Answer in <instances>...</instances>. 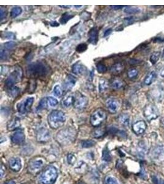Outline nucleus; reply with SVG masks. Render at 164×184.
Masks as SVG:
<instances>
[{"label":"nucleus","instance_id":"nucleus-1","mask_svg":"<svg viewBox=\"0 0 164 184\" xmlns=\"http://www.w3.org/2000/svg\"><path fill=\"white\" fill-rule=\"evenodd\" d=\"M50 71L49 66L42 61H37L30 64L27 69V76L32 78L46 76Z\"/></svg>","mask_w":164,"mask_h":184},{"label":"nucleus","instance_id":"nucleus-2","mask_svg":"<svg viewBox=\"0 0 164 184\" xmlns=\"http://www.w3.org/2000/svg\"><path fill=\"white\" fill-rule=\"evenodd\" d=\"M76 137V131L73 127H66L57 134L56 139L62 146H66L75 141Z\"/></svg>","mask_w":164,"mask_h":184},{"label":"nucleus","instance_id":"nucleus-3","mask_svg":"<svg viewBox=\"0 0 164 184\" xmlns=\"http://www.w3.org/2000/svg\"><path fill=\"white\" fill-rule=\"evenodd\" d=\"M48 123L52 129L57 130L61 127L66 121L65 114L58 110H52L47 117Z\"/></svg>","mask_w":164,"mask_h":184},{"label":"nucleus","instance_id":"nucleus-4","mask_svg":"<svg viewBox=\"0 0 164 184\" xmlns=\"http://www.w3.org/2000/svg\"><path fill=\"white\" fill-rule=\"evenodd\" d=\"M58 177L57 169L54 166H49L45 169L40 176V180L42 184H54Z\"/></svg>","mask_w":164,"mask_h":184},{"label":"nucleus","instance_id":"nucleus-5","mask_svg":"<svg viewBox=\"0 0 164 184\" xmlns=\"http://www.w3.org/2000/svg\"><path fill=\"white\" fill-rule=\"evenodd\" d=\"M106 119V113L103 109H98L95 110L90 116V123L93 126H99Z\"/></svg>","mask_w":164,"mask_h":184},{"label":"nucleus","instance_id":"nucleus-6","mask_svg":"<svg viewBox=\"0 0 164 184\" xmlns=\"http://www.w3.org/2000/svg\"><path fill=\"white\" fill-rule=\"evenodd\" d=\"M22 77V70L20 67H15V69L11 73L5 82L6 86L8 88L14 86L15 84L21 80Z\"/></svg>","mask_w":164,"mask_h":184},{"label":"nucleus","instance_id":"nucleus-7","mask_svg":"<svg viewBox=\"0 0 164 184\" xmlns=\"http://www.w3.org/2000/svg\"><path fill=\"white\" fill-rule=\"evenodd\" d=\"M143 114L148 121L156 119L159 115V111L156 106L149 104L146 105L143 109Z\"/></svg>","mask_w":164,"mask_h":184},{"label":"nucleus","instance_id":"nucleus-8","mask_svg":"<svg viewBox=\"0 0 164 184\" xmlns=\"http://www.w3.org/2000/svg\"><path fill=\"white\" fill-rule=\"evenodd\" d=\"M34 98V97H28L19 103L17 105V110L20 114H25L29 112L33 105Z\"/></svg>","mask_w":164,"mask_h":184},{"label":"nucleus","instance_id":"nucleus-9","mask_svg":"<svg viewBox=\"0 0 164 184\" xmlns=\"http://www.w3.org/2000/svg\"><path fill=\"white\" fill-rule=\"evenodd\" d=\"M88 103L89 100L86 96L81 93H79L78 95L75 96V102L73 106L76 109L78 110L84 109L87 107Z\"/></svg>","mask_w":164,"mask_h":184},{"label":"nucleus","instance_id":"nucleus-10","mask_svg":"<svg viewBox=\"0 0 164 184\" xmlns=\"http://www.w3.org/2000/svg\"><path fill=\"white\" fill-rule=\"evenodd\" d=\"M150 96L157 102L161 101L164 98V89L161 86H157L150 92Z\"/></svg>","mask_w":164,"mask_h":184},{"label":"nucleus","instance_id":"nucleus-11","mask_svg":"<svg viewBox=\"0 0 164 184\" xmlns=\"http://www.w3.org/2000/svg\"><path fill=\"white\" fill-rule=\"evenodd\" d=\"M147 128V125L144 120H139L135 123L132 126V130L136 135H143Z\"/></svg>","mask_w":164,"mask_h":184},{"label":"nucleus","instance_id":"nucleus-12","mask_svg":"<svg viewBox=\"0 0 164 184\" xmlns=\"http://www.w3.org/2000/svg\"><path fill=\"white\" fill-rule=\"evenodd\" d=\"M106 106L110 113L116 114L119 107V104L116 99L110 98L106 100Z\"/></svg>","mask_w":164,"mask_h":184},{"label":"nucleus","instance_id":"nucleus-13","mask_svg":"<svg viewBox=\"0 0 164 184\" xmlns=\"http://www.w3.org/2000/svg\"><path fill=\"white\" fill-rule=\"evenodd\" d=\"M25 139L24 132L21 130H16L11 136V141L13 144L19 145L22 144Z\"/></svg>","mask_w":164,"mask_h":184},{"label":"nucleus","instance_id":"nucleus-14","mask_svg":"<svg viewBox=\"0 0 164 184\" xmlns=\"http://www.w3.org/2000/svg\"><path fill=\"white\" fill-rule=\"evenodd\" d=\"M152 157L156 160H159L164 157V146H157L152 152Z\"/></svg>","mask_w":164,"mask_h":184},{"label":"nucleus","instance_id":"nucleus-15","mask_svg":"<svg viewBox=\"0 0 164 184\" xmlns=\"http://www.w3.org/2000/svg\"><path fill=\"white\" fill-rule=\"evenodd\" d=\"M76 81H77V79L75 76H73L71 74L68 75L63 83L64 89L66 90H71L75 86Z\"/></svg>","mask_w":164,"mask_h":184},{"label":"nucleus","instance_id":"nucleus-16","mask_svg":"<svg viewBox=\"0 0 164 184\" xmlns=\"http://www.w3.org/2000/svg\"><path fill=\"white\" fill-rule=\"evenodd\" d=\"M9 167L13 171L18 172L22 168V161L19 158L13 157L9 160Z\"/></svg>","mask_w":164,"mask_h":184},{"label":"nucleus","instance_id":"nucleus-17","mask_svg":"<svg viewBox=\"0 0 164 184\" xmlns=\"http://www.w3.org/2000/svg\"><path fill=\"white\" fill-rule=\"evenodd\" d=\"M88 41L90 44L93 45L97 44L98 41V31L97 29V28L94 27L90 29L88 33Z\"/></svg>","mask_w":164,"mask_h":184},{"label":"nucleus","instance_id":"nucleus-18","mask_svg":"<svg viewBox=\"0 0 164 184\" xmlns=\"http://www.w3.org/2000/svg\"><path fill=\"white\" fill-rule=\"evenodd\" d=\"M50 138V132L45 129H41L40 130L37 135V139L40 142H46Z\"/></svg>","mask_w":164,"mask_h":184},{"label":"nucleus","instance_id":"nucleus-19","mask_svg":"<svg viewBox=\"0 0 164 184\" xmlns=\"http://www.w3.org/2000/svg\"><path fill=\"white\" fill-rule=\"evenodd\" d=\"M148 152V147L144 141H141L138 143L137 147V153L139 157L145 158Z\"/></svg>","mask_w":164,"mask_h":184},{"label":"nucleus","instance_id":"nucleus-20","mask_svg":"<svg viewBox=\"0 0 164 184\" xmlns=\"http://www.w3.org/2000/svg\"><path fill=\"white\" fill-rule=\"evenodd\" d=\"M44 162L42 160L36 159L31 161L30 163V169L31 171L36 172L42 168L43 166Z\"/></svg>","mask_w":164,"mask_h":184},{"label":"nucleus","instance_id":"nucleus-21","mask_svg":"<svg viewBox=\"0 0 164 184\" xmlns=\"http://www.w3.org/2000/svg\"><path fill=\"white\" fill-rule=\"evenodd\" d=\"M86 70V67L80 62H77L75 63L72 68L73 73L76 75H81L84 74Z\"/></svg>","mask_w":164,"mask_h":184},{"label":"nucleus","instance_id":"nucleus-22","mask_svg":"<svg viewBox=\"0 0 164 184\" xmlns=\"http://www.w3.org/2000/svg\"><path fill=\"white\" fill-rule=\"evenodd\" d=\"M125 68L122 63H116L114 64L110 68V71L114 74H119L121 73Z\"/></svg>","mask_w":164,"mask_h":184},{"label":"nucleus","instance_id":"nucleus-23","mask_svg":"<svg viewBox=\"0 0 164 184\" xmlns=\"http://www.w3.org/2000/svg\"><path fill=\"white\" fill-rule=\"evenodd\" d=\"M110 85L114 90H120L124 87V82L119 78H114L111 81Z\"/></svg>","mask_w":164,"mask_h":184},{"label":"nucleus","instance_id":"nucleus-24","mask_svg":"<svg viewBox=\"0 0 164 184\" xmlns=\"http://www.w3.org/2000/svg\"><path fill=\"white\" fill-rule=\"evenodd\" d=\"M20 125V119L17 117H14L11 119L8 124V130H14L18 128Z\"/></svg>","mask_w":164,"mask_h":184},{"label":"nucleus","instance_id":"nucleus-25","mask_svg":"<svg viewBox=\"0 0 164 184\" xmlns=\"http://www.w3.org/2000/svg\"><path fill=\"white\" fill-rule=\"evenodd\" d=\"M156 77H157V74H156V71H151L145 77V79L144 80V84L146 85H151L154 82Z\"/></svg>","mask_w":164,"mask_h":184},{"label":"nucleus","instance_id":"nucleus-26","mask_svg":"<svg viewBox=\"0 0 164 184\" xmlns=\"http://www.w3.org/2000/svg\"><path fill=\"white\" fill-rule=\"evenodd\" d=\"M75 102V96L68 95L63 100L62 104L63 107H69L74 104Z\"/></svg>","mask_w":164,"mask_h":184},{"label":"nucleus","instance_id":"nucleus-27","mask_svg":"<svg viewBox=\"0 0 164 184\" xmlns=\"http://www.w3.org/2000/svg\"><path fill=\"white\" fill-rule=\"evenodd\" d=\"M99 92L101 93H103L108 89V82L105 79H101L98 84Z\"/></svg>","mask_w":164,"mask_h":184},{"label":"nucleus","instance_id":"nucleus-28","mask_svg":"<svg viewBox=\"0 0 164 184\" xmlns=\"http://www.w3.org/2000/svg\"><path fill=\"white\" fill-rule=\"evenodd\" d=\"M120 123L125 126H129L130 125V117L127 114H122L119 117Z\"/></svg>","mask_w":164,"mask_h":184},{"label":"nucleus","instance_id":"nucleus-29","mask_svg":"<svg viewBox=\"0 0 164 184\" xmlns=\"http://www.w3.org/2000/svg\"><path fill=\"white\" fill-rule=\"evenodd\" d=\"M111 159L112 157L108 148L107 147H105L102 152V160L104 161L109 162L111 160Z\"/></svg>","mask_w":164,"mask_h":184},{"label":"nucleus","instance_id":"nucleus-30","mask_svg":"<svg viewBox=\"0 0 164 184\" xmlns=\"http://www.w3.org/2000/svg\"><path fill=\"white\" fill-rule=\"evenodd\" d=\"M106 130L103 128H98L95 129L92 133V136L95 138H101L105 133Z\"/></svg>","mask_w":164,"mask_h":184},{"label":"nucleus","instance_id":"nucleus-31","mask_svg":"<svg viewBox=\"0 0 164 184\" xmlns=\"http://www.w3.org/2000/svg\"><path fill=\"white\" fill-rule=\"evenodd\" d=\"M74 17V15L69 13H66L65 14H63L61 18H60V22L61 24H65L68 22V21H69L70 19H71L73 17Z\"/></svg>","mask_w":164,"mask_h":184},{"label":"nucleus","instance_id":"nucleus-32","mask_svg":"<svg viewBox=\"0 0 164 184\" xmlns=\"http://www.w3.org/2000/svg\"><path fill=\"white\" fill-rule=\"evenodd\" d=\"M160 57H161V52H155L152 53L150 57L151 63L152 64H155L159 60Z\"/></svg>","mask_w":164,"mask_h":184},{"label":"nucleus","instance_id":"nucleus-33","mask_svg":"<svg viewBox=\"0 0 164 184\" xmlns=\"http://www.w3.org/2000/svg\"><path fill=\"white\" fill-rule=\"evenodd\" d=\"M87 169V165L82 161H80L77 165L76 166L75 170L78 172V173H82L84 172Z\"/></svg>","mask_w":164,"mask_h":184},{"label":"nucleus","instance_id":"nucleus-34","mask_svg":"<svg viewBox=\"0 0 164 184\" xmlns=\"http://www.w3.org/2000/svg\"><path fill=\"white\" fill-rule=\"evenodd\" d=\"M19 92H20V89L17 87L13 86L10 88H8V93H9V95H11V96H13V97L17 96L19 95Z\"/></svg>","mask_w":164,"mask_h":184},{"label":"nucleus","instance_id":"nucleus-35","mask_svg":"<svg viewBox=\"0 0 164 184\" xmlns=\"http://www.w3.org/2000/svg\"><path fill=\"white\" fill-rule=\"evenodd\" d=\"M47 101L48 105L50 107H55L59 103L58 100L56 98L52 97V96L47 97Z\"/></svg>","mask_w":164,"mask_h":184},{"label":"nucleus","instance_id":"nucleus-36","mask_svg":"<svg viewBox=\"0 0 164 184\" xmlns=\"http://www.w3.org/2000/svg\"><path fill=\"white\" fill-rule=\"evenodd\" d=\"M96 142L92 140H84L81 142V146L83 148H90L95 146Z\"/></svg>","mask_w":164,"mask_h":184},{"label":"nucleus","instance_id":"nucleus-37","mask_svg":"<svg viewBox=\"0 0 164 184\" xmlns=\"http://www.w3.org/2000/svg\"><path fill=\"white\" fill-rule=\"evenodd\" d=\"M22 12V9L20 7H15L12 9L11 11V17L12 18H15L17 16L21 14Z\"/></svg>","mask_w":164,"mask_h":184},{"label":"nucleus","instance_id":"nucleus-38","mask_svg":"<svg viewBox=\"0 0 164 184\" xmlns=\"http://www.w3.org/2000/svg\"><path fill=\"white\" fill-rule=\"evenodd\" d=\"M140 11V9L134 7H127L124 9V12L126 14H136L139 13Z\"/></svg>","mask_w":164,"mask_h":184},{"label":"nucleus","instance_id":"nucleus-39","mask_svg":"<svg viewBox=\"0 0 164 184\" xmlns=\"http://www.w3.org/2000/svg\"><path fill=\"white\" fill-rule=\"evenodd\" d=\"M106 184H120L118 181L113 176H107L105 179Z\"/></svg>","mask_w":164,"mask_h":184},{"label":"nucleus","instance_id":"nucleus-40","mask_svg":"<svg viewBox=\"0 0 164 184\" xmlns=\"http://www.w3.org/2000/svg\"><path fill=\"white\" fill-rule=\"evenodd\" d=\"M54 95L60 97L63 95V90L59 85H57L54 88Z\"/></svg>","mask_w":164,"mask_h":184},{"label":"nucleus","instance_id":"nucleus-41","mask_svg":"<svg viewBox=\"0 0 164 184\" xmlns=\"http://www.w3.org/2000/svg\"><path fill=\"white\" fill-rule=\"evenodd\" d=\"M47 98H45L41 100L40 102L39 103L38 107V110H42L45 109L47 107Z\"/></svg>","mask_w":164,"mask_h":184},{"label":"nucleus","instance_id":"nucleus-42","mask_svg":"<svg viewBox=\"0 0 164 184\" xmlns=\"http://www.w3.org/2000/svg\"><path fill=\"white\" fill-rule=\"evenodd\" d=\"M67 161L68 164L71 165H73L76 161V158L73 154L70 153L67 155Z\"/></svg>","mask_w":164,"mask_h":184},{"label":"nucleus","instance_id":"nucleus-43","mask_svg":"<svg viewBox=\"0 0 164 184\" xmlns=\"http://www.w3.org/2000/svg\"><path fill=\"white\" fill-rule=\"evenodd\" d=\"M87 49V45L85 43H82L76 47V51L79 53H82L85 52Z\"/></svg>","mask_w":164,"mask_h":184},{"label":"nucleus","instance_id":"nucleus-44","mask_svg":"<svg viewBox=\"0 0 164 184\" xmlns=\"http://www.w3.org/2000/svg\"><path fill=\"white\" fill-rule=\"evenodd\" d=\"M138 74V70L136 69H135V68H133V69H130V70L128 71L127 76H128V77H129V78H130V79H133V78H135V77H136L137 76Z\"/></svg>","mask_w":164,"mask_h":184},{"label":"nucleus","instance_id":"nucleus-45","mask_svg":"<svg viewBox=\"0 0 164 184\" xmlns=\"http://www.w3.org/2000/svg\"><path fill=\"white\" fill-rule=\"evenodd\" d=\"M97 71L100 73H103L107 71L106 66L104 65V64L101 63H98L97 65Z\"/></svg>","mask_w":164,"mask_h":184},{"label":"nucleus","instance_id":"nucleus-46","mask_svg":"<svg viewBox=\"0 0 164 184\" xmlns=\"http://www.w3.org/2000/svg\"><path fill=\"white\" fill-rule=\"evenodd\" d=\"M15 45H16V44L14 42L9 41V42H7L4 44V49H6V50H11V49H13L15 47Z\"/></svg>","mask_w":164,"mask_h":184},{"label":"nucleus","instance_id":"nucleus-47","mask_svg":"<svg viewBox=\"0 0 164 184\" xmlns=\"http://www.w3.org/2000/svg\"><path fill=\"white\" fill-rule=\"evenodd\" d=\"M4 37L6 39H13L15 38V34L11 32H6L4 33Z\"/></svg>","mask_w":164,"mask_h":184},{"label":"nucleus","instance_id":"nucleus-48","mask_svg":"<svg viewBox=\"0 0 164 184\" xmlns=\"http://www.w3.org/2000/svg\"><path fill=\"white\" fill-rule=\"evenodd\" d=\"M8 57V52L5 49H1V60L6 59Z\"/></svg>","mask_w":164,"mask_h":184},{"label":"nucleus","instance_id":"nucleus-49","mask_svg":"<svg viewBox=\"0 0 164 184\" xmlns=\"http://www.w3.org/2000/svg\"><path fill=\"white\" fill-rule=\"evenodd\" d=\"M6 11L3 8H0V18L1 20H3V19L6 17Z\"/></svg>","mask_w":164,"mask_h":184},{"label":"nucleus","instance_id":"nucleus-50","mask_svg":"<svg viewBox=\"0 0 164 184\" xmlns=\"http://www.w3.org/2000/svg\"><path fill=\"white\" fill-rule=\"evenodd\" d=\"M134 22V18L132 17H129L124 19V23L126 25H129L132 24Z\"/></svg>","mask_w":164,"mask_h":184},{"label":"nucleus","instance_id":"nucleus-51","mask_svg":"<svg viewBox=\"0 0 164 184\" xmlns=\"http://www.w3.org/2000/svg\"><path fill=\"white\" fill-rule=\"evenodd\" d=\"M111 32H112V29L111 28H109V29L106 30L104 31V37H106V36H109L111 33Z\"/></svg>","mask_w":164,"mask_h":184},{"label":"nucleus","instance_id":"nucleus-52","mask_svg":"<svg viewBox=\"0 0 164 184\" xmlns=\"http://www.w3.org/2000/svg\"><path fill=\"white\" fill-rule=\"evenodd\" d=\"M110 7H111L113 9L118 10V9H121L122 8L124 7V6H116V5H114V6H110Z\"/></svg>","mask_w":164,"mask_h":184},{"label":"nucleus","instance_id":"nucleus-53","mask_svg":"<svg viewBox=\"0 0 164 184\" xmlns=\"http://www.w3.org/2000/svg\"><path fill=\"white\" fill-rule=\"evenodd\" d=\"M6 169L5 167L2 165L1 166V178L3 177V175H4V171Z\"/></svg>","mask_w":164,"mask_h":184},{"label":"nucleus","instance_id":"nucleus-54","mask_svg":"<svg viewBox=\"0 0 164 184\" xmlns=\"http://www.w3.org/2000/svg\"><path fill=\"white\" fill-rule=\"evenodd\" d=\"M50 25H51L52 27H57V26L59 25V24L56 21H55V22H51V23H50Z\"/></svg>","mask_w":164,"mask_h":184},{"label":"nucleus","instance_id":"nucleus-55","mask_svg":"<svg viewBox=\"0 0 164 184\" xmlns=\"http://www.w3.org/2000/svg\"><path fill=\"white\" fill-rule=\"evenodd\" d=\"M160 76L162 78H164V68H163L160 71Z\"/></svg>","mask_w":164,"mask_h":184},{"label":"nucleus","instance_id":"nucleus-56","mask_svg":"<svg viewBox=\"0 0 164 184\" xmlns=\"http://www.w3.org/2000/svg\"><path fill=\"white\" fill-rule=\"evenodd\" d=\"M5 184H15V182L14 181H10L6 182Z\"/></svg>","mask_w":164,"mask_h":184},{"label":"nucleus","instance_id":"nucleus-57","mask_svg":"<svg viewBox=\"0 0 164 184\" xmlns=\"http://www.w3.org/2000/svg\"><path fill=\"white\" fill-rule=\"evenodd\" d=\"M60 7H62V8H70L71 7V6H60Z\"/></svg>","mask_w":164,"mask_h":184},{"label":"nucleus","instance_id":"nucleus-58","mask_svg":"<svg viewBox=\"0 0 164 184\" xmlns=\"http://www.w3.org/2000/svg\"><path fill=\"white\" fill-rule=\"evenodd\" d=\"M157 184H164V181H162V182H159V181H158V183Z\"/></svg>","mask_w":164,"mask_h":184},{"label":"nucleus","instance_id":"nucleus-59","mask_svg":"<svg viewBox=\"0 0 164 184\" xmlns=\"http://www.w3.org/2000/svg\"><path fill=\"white\" fill-rule=\"evenodd\" d=\"M162 59L163 60H164V51H163V54H162Z\"/></svg>","mask_w":164,"mask_h":184},{"label":"nucleus","instance_id":"nucleus-60","mask_svg":"<svg viewBox=\"0 0 164 184\" xmlns=\"http://www.w3.org/2000/svg\"><path fill=\"white\" fill-rule=\"evenodd\" d=\"M75 7H77V8H81V7H82V6H75Z\"/></svg>","mask_w":164,"mask_h":184},{"label":"nucleus","instance_id":"nucleus-61","mask_svg":"<svg viewBox=\"0 0 164 184\" xmlns=\"http://www.w3.org/2000/svg\"><path fill=\"white\" fill-rule=\"evenodd\" d=\"M162 125H163V126H164V119H163V120H162Z\"/></svg>","mask_w":164,"mask_h":184},{"label":"nucleus","instance_id":"nucleus-62","mask_svg":"<svg viewBox=\"0 0 164 184\" xmlns=\"http://www.w3.org/2000/svg\"></svg>","mask_w":164,"mask_h":184}]
</instances>
